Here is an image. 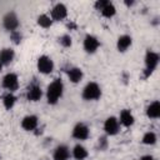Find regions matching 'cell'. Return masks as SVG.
I'll return each instance as SVG.
<instances>
[{
  "label": "cell",
  "instance_id": "3",
  "mask_svg": "<svg viewBox=\"0 0 160 160\" xmlns=\"http://www.w3.org/2000/svg\"><path fill=\"white\" fill-rule=\"evenodd\" d=\"M81 96L84 100L86 101H95V100H99L101 98V88L99 86L98 82L95 81H90L88 82L84 89H82V92H81Z\"/></svg>",
  "mask_w": 160,
  "mask_h": 160
},
{
  "label": "cell",
  "instance_id": "30",
  "mask_svg": "<svg viewBox=\"0 0 160 160\" xmlns=\"http://www.w3.org/2000/svg\"><path fill=\"white\" fill-rule=\"evenodd\" d=\"M1 69H2V65H1V64H0V71H1Z\"/></svg>",
  "mask_w": 160,
  "mask_h": 160
},
{
  "label": "cell",
  "instance_id": "28",
  "mask_svg": "<svg viewBox=\"0 0 160 160\" xmlns=\"http://www.w3.org/2000/svg\"><path fill=\"white\" fill-rule=\"evenodd\" d=\"M140 160H156V159L154 156H151V155H144V156L140 158Z\"/></svg>",
  "mask_w": 160,
  "mask_h": 160
},
{
  "label": "cell",
  "instance_id": "4",
  "mask_svg": "<svg viewBox=\"0 0 160 160\" xmlns=\"http://www.w3.org/2000/svg\"><path fill=\"white\" fill-rule=\"evenodd\" d=\"M20 22H19V18L18 15L15 14V11H9L5 14V16L2 18V26L6 31L11 32V31H15L18 30Z\"/></svg>",
  "mask_w": 160,
  "mask_h": 160
},
{
  "label": "cell",
  "instance_id": "7",
  "mask_svg": "<svg viewBox=\"0 0 160 160\" xmlns=\"http://www.w3.org/2000/svg\"><path fill=\"white\" fill-rule=\"evenodd\" d=\"M104 131L106 135L109 136H114L116 135L119 131H120V124H119V120L118 118L115 116H109L105 122H104Z\"/></svg>",
  "mask_w": 160,
  "mask_h": 160
},
{
  "label": "cell",
  "instance_id": "19",
  "mask_svg": "<svg viewBox=\"0 0 160 160\" xmlns=\"http://www.w3.org/2000/svg\"><path fill=\"white\" fill-rule=\"evenodd\" d=\"M71 155L74 156L75 160H85V159L88 158L89 152H88L86 148H84L82 145L78 144V145L74 146V149H72V151H71Z\"/></svg>",
  "mask_w": 160,
  "mask_h": 160
},
{
  "label": "cell",
  "instance_id": "6",
  "mask_svg": "<svg viewBox=\"0 0 160 160\" xmlns=\"http://www.w3.org/2000/svg\"><path fill=\"white\" fill-rule=\"evenodd\" d=\"M2 88L6 89L9 92H14L19 88V78L15 72H8L2 78Z\"/></svg>",
  "mask_w": 160,
  "mask_h": 160
},
{
  "label": "cell",
  "instance_id": "15",
  "mask_svg": "<svg viewBox=\"0 0 160 160\" xmlns=\"http://www.w3.org/2000/svg\"><path fill=\"white\" fill-rule=\"evenodd\" d=\"M15 58V51L10 48H4L0 50V64L2 66L9 65Z\"/></svg>",
  "mask_w": 160,
  "mask_h": 160
},
{
  "label": "cell",
  "instance_id": "1",
  "mask_svg": "<svg viewBox=\"0 0 160 160\" xmlns=\"http://www.w3.org/2000/svg\"><path fill=\"white\" fill-rule=\"evenodd\" d=\"M64 94V82L61 79H54L46 89V101L50 105L58 104Z\"/></svg>",
  "mask_w": 160,
  "mask_h": 160
},
{
  "label": "cell",
  "instance_id": "12",
  "mask_svg": "<svg viewBox=\"0 0 160 160\" xmlns=\"http://www.w3.org/2000/svg\"><path fill=\"white\" fill-rule=\"evenodd\" d=\"M71 156L70 149L65 145V144H60L55 148L54 154H52V159L54 160H69V158Z\"/></svg>",
  "mask_w": 160,
  "mask_h": 160
},
{
  "label": "cell",
  "instance_id": "22",
  "mask_svg": "<svg viewBox=\"0 0 160 160\" xmlns=\"http://www.w3.org/2000/svg\"><path fill=\"white\" fill-rule=\"evenodd\" d=\"M36 22H38L39 26H41V28H44V29H48V28H50V26L52 25L51 18H50L49 15H46V14L39 15L38 19H36Z\"/></svg>",
  "mask_w": 160,
  "mask_h": 160
},
{
  "label": "cell",
  "instance_id": "29",
  "mask_svg": "<svg viewBox=\"0 0 160 160\" xmlns=\"http://www.w3.org/2000/svg\"><path fill=\"white\" fill-rule=\"evenodd\" d=\"M124 2H125V5H128V6H130V5L134 4V1H124Z\"/></svg>",
  "mask_w": 160,
  "mask_h": 160
},
{
  "label": "cell",
  "instance_id": "26",
  "mask_svg": "<svg viewBox=\"0 0 160 160\" xmlns=\"http://www.w3.org/2000/svg\"><path fill=\"white\" fill-rule=\"evenodd\" d=\"M98 146H99V150H105L108 148V139H106V136H100L99 138Z\"/></svg>",
  "mask_w": 160,
  "mask_h": 160
},
{
  "label": "cell",
  "instance_id": "9",
  "mask_svg": "<svg viewBox=\"0 0 160 160\" xmlns=\"http://www.w3.org/2000/svg\"><path fill=\"white\" fill-rule=\"evenodd\" d=\"M99 46H100V41H99V39L96 36H94L91 34H88L84 38V50L88 54L96 52V50L99 49Z\"/></svg>",
  "mask_w": 160,
  "mask_h": 160
},
{
  "label": "cell",
  "instance_id": "20",
  "mask_svg": "<svg viewBox=\"0 0 160 160\" xmlns=\"http://www.w3.org/2000/svg\"><path fill=\"white\" fill-rule=\"evenodd\" d=\"M15 102H16V96L12 92H8V94L4 95V98H2V105H4V108L6 110L12 109L14 105H15Z\"/></svg>",
  "mask_w": 160,
  "mask_h": 160
},
{
  "label": "cell",
  "instance_id": "14",
  "mask_svg": "<svg viewBox=\"0 0 160 160\" xmlns=\"http://www.w3.org/2000/svg\"><path fill=\"white\" fill-rule=\"evenodd\" d=\"M118 120H119V124H121L125 128H129V126L134 125V122H135V118H134L132 112L128 109H124V110L120 111V115H119Z\"/></svg>",
  "mask_w": 160,
  "mask_h": 160
},
{
  "label": "cell",
  "instance_id": "17",
  "mask_svg": "<svg viewBox=\"0 0 160 160\" xmlns=\"http://www.w3.org/2000/svg\"><path fill=\"white\" fill-rule=\"evenodd\" d=\"M66 74H68L69 80H70L72 84H78V82H80V81L82 80V78H84V72H82V70H81L80 68H76V66L70 68V69L66 71Z\"/></svg>",
  "mask_w": 160,
  "mask_h": 160
},
{
  "label": "cell",
  "instance_id": "2",
  "mask_svg": "<svg viewBox=\"0 0 160 160\" xmlns=\"http://www.w3.org/2000/svg\"><path fill=\"white\" fill-rule=\"evenodd\" d=\"M144 60H145V69H144V72H142V78L148 79L155 71V69L158 68L160 56H159L158 52H155L152 50H148L146 54H145V59Z\"/></svg>",
  "mask_w": 160,
  "mask_h": 160
},
{
  "label": "cell",
  "instance_id": "25",
  "mask_svg": "<svg viewBox=\"0 0 160 160\" xmlns=\"http://www.w3.org/2000/svg\"><path fill=\"white\" fill-rule=\"evenodd\" d=\"M10 40H11L14 44L19 45V44L21 42V40H22V34H21L19 30L11 31V32H10Z\"/></svg>",
  "mask_w": 160,
  "mask_h": 160
},
{
  "label": "cell",
  "instance_id": "16",
  "mask_svg": "<svg viewBox=\"0 0 160 160\" xmlns=\"http://www.w3.org/2000/svg\"><path fill=\"white\" fill-rule=\"evenodd\" d=\"M131 44H132V39L130 35H121L116 41V49L120 52H125L131 46Z\"/></svg>",
  "mask_w": 160,
  "mask_h": 160
},
{
  "label": "cell",
  "instance_id": "8",
  "mask_svg": "<svg viewBox=\"0 0 160 160\" xmlns=\"http://www.w3.org/2000/svg\"><path fill=\"white\" fill-rule=\"evenodd\" d=\"M68 16V8L62 2H58L50 11V18L52 21H61Z\"/></svg>",
  "mask_w": 160,
  "mask_h": 160
},
{
  "label": "cell",
  "instance_id": "11",
  "mask_svg": "<svg viewBox=\"0 0 160 160\" xmlns=\"http://www.w3.org/2000/svg\"><path fill=\"white\" fill-rule=\"evenodd\" d=\"M41 96H42V90H41L40 85L36 81L30 84L28 88V91H26V99L29 101L35 102V101H39L41 99Z\"/></svg>",
  "mask_w": 160,
  "mask_h": 160
},
{
  "label": "cell",
  "instance_id": "27",
  "mask_svg": "<svg viewBox=\"0 0 160 160\" xmlns=\"http://www.w3.org/2000/svg\"><path fill=\"white\" fill-rule=\"evenodd\" d=\"M109 2V0H98L95 4H94V6H95V9L96 10H99V11H101L104 8H105V5Z\"/></svg>",
  "mask_w": 160,
  "mask_h": 160
},
{
  "label": "cell",
  "instance_id": "10",
  "mask_svg": "<svg viewBox=\"0 0 160 160\" xmlns=\"http://www.w3.org/2000/svg\"><path fill=\"white\" fill-rule=\"evenodd\" d=\"M71 135L76 140H86L90 136V130H89L88 125H85L84 122H78L74 126Z\"/></svg>",
  "mask_w": 160,
  "mask_h": 160
},
{
  "label": "cell",
  "instance_id": "24",
  "mask_svg": "<svg viewBox=\"0 0 160 160\" xmlns=\"http://www.w3.org/2000/svg\"><path fill=\"white\" fill-rule=\"evenodd\" d=\"M59 42H60V45L64 46V48H70V46L72 45V39H71L70 35L65 34V35H62V36L59 38Z\"/></svg>",
  "mask_w": 160,
  "mask_h": 160
},
{
  "label": "cell",
  "instance_id": "21",
  "mask_svg": "<svg viewBox=\"0 0 160 160\" xmlns=\"http://www.w3.org/2000/svg\"><path fill=\"white\" fill-rule=\"evenodd\" d=\"M100 12H101V15H102L104 18L110 19V18H112V16L116 14V8H115V5H114L111 1H109V2L105 5V8H104Z\"/></svg>",
  "mask_w": 160,
  "mask_h": 160
},
{
  "label": "cell",
  "instance_id": "5",
  "mask_svg": "<svg viewBox=\"0 0 160 160\" xmlns=\"http://www.w3.org/2000/svg\"><path fill=\"white\" fill-rule=\"evenodd\" d=\"M54 66H55V65H54L52 59H51L50 56H48V55H41V56L38 59V61H36V68H38L39 72L45 74V75L52 72Z\"/></svg>",
  "mask_w": 160,
  "mask_h": 160
},
{
  "label": "cell",
  "instance_id": "13",
  "mask_svg": "<svg viewBox=\"0 0 160 160\" xmlns=\"http://www.w3.org/2000/svg\"><path fill=\"white\" fill-rule=\"evenodd\" d=\"M39 124V119L36 115H26L22 118L21 120V128L25 130V131H32L36 129Z\"/></svg>",
  "mask_w": 160,
  "mask_h": 160
},
{
  "label": "cell",
  "instance_id": "23",
  "mask_svg": "<svg viewBox=\"0 0 160 160\" xmlns=\"http://www.w3.org/2000/svg\"><path fill=\"white\" fill-rule=\"evenodd\" d=\"M156 141H158V136H156V134L154 131L145 132L142 135V139H141V142L144 145H154V144H156Z\"/></svg>",
  "mask_w": 160,
  "mask_h": 160
},
{
  "label": "cell",
  "instance_id": "18",
  "mask_svg": "<svg viewBox=\"0 0 160 160\" xmlns=\"http://www.w3.org/2000/svg\"><path fill=\"white\" fill-rule=\"evenodd\" d=\"M146 116L149 119H159L160 118V101L155 100L146 108Z\"/></svg>",
  "mask_w": 160,
  "mask_h": 160
}]
</instances>
